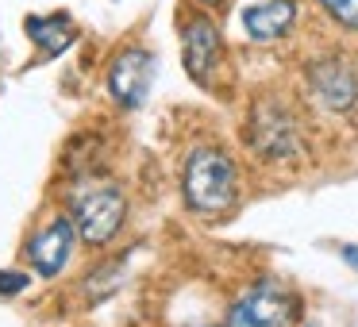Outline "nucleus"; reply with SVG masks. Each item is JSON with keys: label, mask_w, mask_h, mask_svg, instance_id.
<instances>
[{"label": "nucleus", "mask_w": 358, "mask_h": 327, "mask_svg": "<svg viewBox=\"0 0 358 327\" xmlns=\"http://www.w3.org/2000/svg\"><path fill=\"white\" fill-rule=\"evenodd\" d=\"M235 189H239V177H235V162L224 154V150H193L185 162V177H181V193H185V204L201 216H220L235 204Z\"/></svg>", "instance_id": "f257e3e1"}, {"label": "nucleus", "mask_w": 358, "mask_h": 327, "mask_svg": "<svg viewBox=\"0 0 358 327\" xmlns=\"http://www.w3.org/2000/svg\"><path fill=\"white\" fill-rule=\"evenodd\" d=\"M301 304L289 293V285L266 277L239 296L227 312V327H296Z\"/></svg>", "instance_id": "f03ea898"}, {"label": "nucleus", "mask_w": 358, "mask_h": 327, "mask_svg": "<svg viewBox=\"0 0 358 327\" xmlns=\"http://www.w3.org/2000/svg\"><path fill=\"white\" fill-rule=\"evenodd\" d=\"M247 143L250 150L266 158V162H289L301 150V127H296L293 112L281 101H258L250 108L247 124Z\"/></svg>", "instance_id": "7ed1b4c3"}, {"label": "nucleus", "mask_w": 358, "mask_h": 327, "mask_svg": "<svg viewBox=\"0 0 358 327\" xmlns=\"http://www.w3.org/2000/svg\"><path fill=\"white\" fill-rule=\"evenodd\" d=\"M124 216H127V201H124V193L112 189V185L85 189V193L73 201V224H78L81 239L93 242V247H104V242L116 239Z\"/></svg>", "instance_id": "20e7f679"}, {"label": "nucleus", "mask_w": 358, "mask_h": 327, "mask_svg": "<svg viewBox=\"0 0 358 327\" xmlns=\"http://www.w3.org/2000/svg\"><path fill=\"white\" fill-rule=\"evenodd\" d=\"M308 96L324 112H347L358 101V78L347 62L339 58H324V62L308 66Z\"/></svg>", "instance_id": "39448f33"}, {"label": "nucleus", "mask_w": 358, "mask_h": 327, "mask_svg": "<svg viewBox=\"0 0 358 327\" xmlns=\"http://www.w3.org/2000/svg\"><path fill=\"white\" fill-rule=\"evenodd\" d=\"M150 73H155V58H150V50H143V47L124 50V54L112 62V70H108V89H112V96H116V104H124V108H139L143 96H147Z\"/></svg>", "instance_id": "423d86ee"}, {"label": "nucleus", "mask_w": 358, "mask_h": 327, "mask_svg": "<svg viewBox=\"0 0 358 327\" xmlns=\"http://www.w3.org/2000/svg\"><path fill=\"white\" fill-rule=\"evenodd\" d=\"M73 254V224L66 216H55L43 231H35V239L27 242V258H31L35 273L43 277H55L62 273V266Z\"/></svg>", "instance_id": "0eeeda50"}, {"label": "nucleus", "mask_w": 358, "mask_h": 327, "mask_svg": "<svg viewBox=\"0 0 358 327\" xmlns=\"http://www.w3.org/2000/svg\"><path fill=\"white\" fill-rule=\"evenodd\" d=\"M220 62V31L208 16H193L185 27V70L193 73V81L212 85Z\"/></svg>", "instance_id": "6e6552de"}, {"label": "nucleus", "mask_w": 358, "mask_h": 327, "mask_svg": "<svg viewBox=\"0 0 358 327\" xmlns=\"http://www.w3.org/2000/svg\"><path fill=\"white\" fill-rule=\"evenodd\" d=\"M293 24H296L293 0H262V4L243 12V27H247L250 39H281Z\"/></svg>", "instance_id": "1a4fd4ad"}, {"label": "nucleus", "mask_w": 358, "mask_h": 327, "mask_svg": "<svg viewBox=\"0 0 358 327\" xmlns=\"http://www.w3.org/2000/svg\"><path fill=\"white\" fill-rule=\"evenodd\" d=\"M27 35L43 47V54H62L78 39V27L66 16H31L27 20Z\"/></svg>", "instance_id": "9d476101"}, {"label": "nucleus", "mask_w": 358, "mask_h": 327, "mask_svg": "<svg viewBox=\"0 0 358 327\" xmlns=\"http://www.w3.org/2000/svg\"><path fill=\"white\" fill-rule=\"evenodd\" d=\"M324 12L347 31H358V0H320Z\"/></svg>", "instance_id": "9b49d317"}, {"label": "nucleus", "mask_w": 358, "mask_h": 327, "mask_svg": "<svg viewBox=\"0 0 358 327\" xmlns=\"http://www.w3.org/2000/svg\"><path fill=\"white\" fill-rule=\"evenodd\" d=\"M27 289V273H8V270H0V293L4 296H16Z\"/></svg>", "instance_id": "f8f14e48"}, {"label": "nucleus", "mask_w": 358, "mask_h": 327, "mask_svg": "<svg viewBox=\"0 0 358 327\" xmlns=\"http://www.w3.org/2000/svg\"><path fill=\"white\" fill-rule=\"evenodd\" d=\"M343 258H347V262L358 270V250H355V247H347V250H343Z\"/></svg>", "instance_id": "ddd939ff"}, {"label": "nucleus", "mask_w": 358, "mask_h": 327, "mask_svg": "<svg viewBox=\"0 0 358 327\" xmlns=\"http://www.w3.org/2000/svg\"><path fill=\"white\" fill-rule=\"evenodd\" d=\"M201 4H208V8H224L227 0H201Z\"/></svg>", "instance_id": "4468645a"}]
</instances>
